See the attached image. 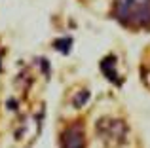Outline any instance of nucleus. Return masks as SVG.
Wrapping results in <instances>:
<instances>
[{"label":"nucleus","mask_w":150,"mask_h":148,"mask_svg":"<svg viewBox=\"0 0 150 148\" xmlns=\"http://www.w3.org/2000/svg\"><path fill=\"white\" fill-rule=\"evenodd\" d=\"M116 17L129 27L150 25V0H118Z\"/></svg>","instance_id":"obj_1"},{"label":"nucleus","mask_w":150,"mask_h":148,"mask_svg":"<svg viewBox=\"0 0 150 148\" xmlns=\"http://www.w3.org/2000/svg\"><path fill=\"white\" fill-rule=\"evenodd\" d=\"M86 146V135L82 123H70L63 129L61 135V148H84Z\"/></svg>","instance_id":"obj_2"},{"label":"nucleus","mask_w":150,"mask_h":148,"mask_svg":"<svg viewBox=\"0 0 150 148\" xmlns=\"http://www.w3.org/2000/svg\"><path fill=\"white\" fill-rule=\"evenodd\" d=\"M125 125L124 122H120V120H106V129L101 131V135H105L106 141L112 142L114 144H120V142L125 141Z\"/></svg>","instance_id":"obj_3"},{"label":"nucleus","mask_w":150,"mask_h":148,"mask_svg":"<svg viewBox=\"0 0 150 148\" xmlns=\"http://www.w3.org/2000/svg\"><path fill=\"white\" fill-rule=\"evenodd\" d=\"M103 70H105V76H108L112 82H118L116 80V59L112 55H108L103 61Z\"/></svg>","instance_id":"obj_4"},{"label":"nucleus","mask_w":150,"mask_h":148,"mask_svg":"<svg viewBox=\"0 0 150 148\" xmlns=\"http://www.w3.org/2000/svg\"><path fill=\"white\" fill-rule=\"evenodd\" d=\"M63 44H55V48L57 49H61L63 53H69V48H70V44H72V42H70V38H65V40H61Z\"/></svg>","instance_id":"obj_5"}]
</instances>
